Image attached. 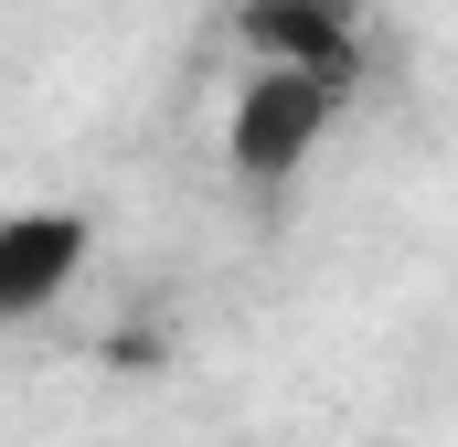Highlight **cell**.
I'll return each instance as SVG.
<instances>
[{"mask_svg":"<svg viewBox=\"0 0 458 447\" xmlns=\"http://www.w3.org/2000/svg\"><path fill=\"white\" fill-rule=\"evenodd\" d=\"M352 97H331L320 75H299V64H256L245 86H234V117H225V160L234 181H256V192H288L299 171H310V149L331 139V117Z\"/></svg>","mask_w":458,"mask_h":447,"instance_id":"6da1fadb","label":"cell"},{"mask_svg":"<svg viewBox=\"0 0 458 447\" xmlns=\"http://www.w3.org/2000/svg\"><path fill=\"white\" fill-rule=\"evenodd\" d=\"M234 43L256 64H299L331 97H362L373 54H362V11L352 0H234Z\"/></svg>","mask_w":458,"mask_h":447,"instance_id":"7a4b0ae2","label":"cell"},{"mask_svg":"<svg viewBox=\"0 0 458 447\" xmlns=\"http://www.w3.org/2000/svg\"><path fill=\"white\" fill-rule=\"evenodd\" d=\"M86 245H97V224L75 214V203H21V214H0V331L32 320V309H54V299L86 277Z\"/></svg>","mask_w":458,"mask_h":447,"instance_id":"3957f363","label":"cell"},{"mask_svg":"<svg viewBox=\"0 0 458 447\" xmlns=\"http://www.w3.org/2000/svg\"><path fill=\"white\" fill-rule=\"evenodd\" d=\"M97 351H107V373H160V362H171V331H160V320H117Z\"/></svg>","mask_w":458,"mask_h":447,"instance_id":"277c9868","label":"cell"}]
</instances>
